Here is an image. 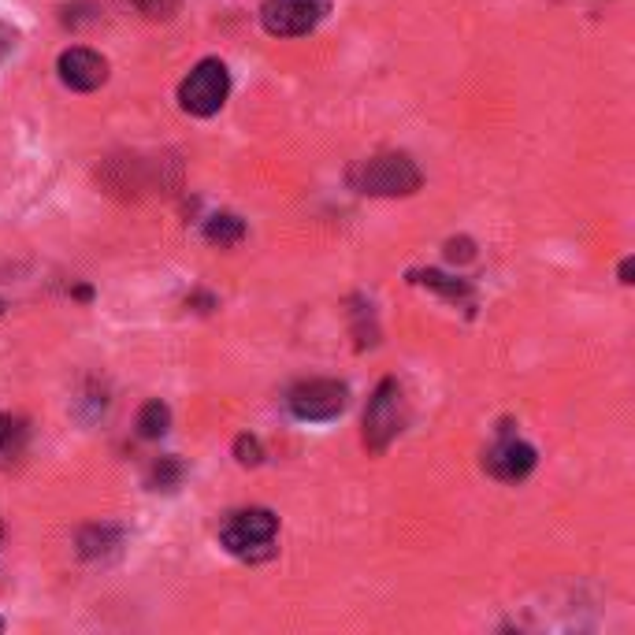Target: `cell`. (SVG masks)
I'll list each match as a JSON object with an SVG mask.
<instances>
[{
  "label": "cell",
  "instance_id": "cell-1",
  "mask_svg": "<svg viewBox=\"0 0 635 635\" xmlns=\"http://www.w3.org/2000/svg\"><path fill=\"white\" fill-rule=\"evenodd\" d=\"M350 186L368 197H409L420 190V168L405 153H379L353 164Z\"/></svg>",
  "mask_w": 635,
  "mask_h": 635
},
{
  "label": "cell",
  "instance_id": "cell-2",
  "mask_svg": "<svg viewBox=\"0 0 635 635\" xmlns=\"http://www.w3.org/2000/svg\"><path fill=\"white\" fill-rule=\"evenodd\" d=\"M275 535H279V517L272 509H242L227 517L220 528V543L234 558L264 561L275 554Z\"/></svg>",
  "mask_w": 635,
  "mask_h": 635
},
{
  "label": "cell",
  "instance_id": "cell-3",
  "mask_svg": "<svg viewBox=\"0 0 635 635\" xmlns=\"http://www.w3.org/2000/svg\"><path fill=\"white\" fill-rule=\"evenodd\" d=\"M405 420H409V405H405L402 383L383 379L376 394L368 398V409H364V446L372 454H383L390 442L405 431Z\"/></svg>",
  "mask_w": 635,
  "mask_h": 635
},
{
  "label": "cell",
  "instance_id": "cell-4",
  "mask_svg": "<svg viewBox=\"0 0 635 635\" xmlns=\"http://www.w3.org/2000/svg\"><path fill=\"white\" fill-rule=\"evenodd\" d=\"M227 93H231V71L220 60H201L179 82V108L186 116L208 119L227 104Z\"/></svg>",
  "mask_w": 635,
  "mask_h": 635
},
{
  "label": "cell",
  "instance_id": "cell-5",
  "mask_svg": "<svg viewBox=\"0 0 635 635\" xmlns=\"http://www.w3.org/2000/svg\"><path fill=\"white\" fill-rule=\"evenodd\" d=\"M290 413L305 420V424H327V420H338L350 405V387L338 383V379H309V383H298L290 390Z\"/></svg>",
  "mask_w": 635,
  "mask_h": 635
},
{
  "label": "cell",
  "instance_id": "cell-6",
  "mask_svg": "<svg viewBox=\"0 0 635 635\" xmlns=\"http://www.w3.org/2000/svg\"><path fill=\"white\" fill-rule=\"evenodd\" d=\"M327 15V0H264L260 23L275 38H301L320 26Z\"/></svg>",
  "mask_w": 635,
  "mask_h": 635
},
{
  "label": "cell",
  "instance_id": "cell-7",
  "mask_svg": "<svg viewBox=\"0 0 635 635\" xmlns=\"http://www.w3.org/2000/svg\"><path fill=\"white\" fill-rule=\"evenodd\" d=\"M483 468L502 483L528 480L535 468V446L517 439V435H509V431H502V439L494 442L491 450H487V457H483Z\"/></svg>",
  "mask_w": 635,
  "mask_h": 635
},
{
  "label": "cell",
  "instance_id": "cell-8",
  "mask_svg": "<svg viewBox=\"0 0 635 635\" xmlns=\"http://www.w3.org/2000/svg\"><path fill=\"white\" fill-rule=\"evenodd\" d=\"M56 71H60V82H64L67 90H75V93H93V90H101L104 82H108V60H104L101 52L82 49V45L60 52Z\"/></svg>",
  "mask_w": 635,
  "mask_h": 635
},
{
  "label": "cell",
  "instance_id": "cell-9",
  "mask_svg": "<svg viewBox=\"0 0 635 635\" xmlns=\"http://www.w3.org/2000/svg\"><path fill=\"white\" fill-rule=\"evenodd\" d=\"M119 546H123V532L112 524H90V528L78 532V554L86 561L112 558V554H119Z\"/></svg>",
  "mask_w": 635,
  "mask_h": 635
},
{
  "label": "cell",
  "instance_id": "cell-10",
  "mask_svg": "<svg viewBox=\"0 0 635 635\" xmlns=\"http://www.w3.org/2000/svg\"><path fill=\"white\" fill-rule=\"evenodd\" d=\"M413 283H424L428 290L442 294V298L454 301V305H468V312L476 305V290H472L465 279H450V275H442V272H413Z\"/></svg>",
  "mask_w": 635,
  "mask_h": 635
},
{
  "label": "cell",
  "instance_id": "cell-11",
  "mask_svg": "<svg viewBox=\"0 0 635 635\" xmlns=\"http://www.w3.org/2000/svg\"><path fill=\"white\" fill-rule=\"evenodd\" d=\"M171 428V409L164 402H145L142 413H138V435L142 439H164Z\"/></svg>",
  "mask_w": 635,
  "mask_h": 635
},
{
  "label": "cell",
  "instance_id": "cell-12",
  "mask_svg": "<svg viewBox=\"0 0 635 635\" xmlns=\"http://www.w3.org/2000/svg\"><path fill=\"white\" fill-rule=\"evenodd\" d=\"M242 234H246V227L238 216H212L205 223V238L216 246H234V242H242Z\"/></svg>",
  "mask_w": 635,
  "mask_h": 635
},
{
  "label": "cell",
  "instance_id": "cell-13",
  "mask_svg": "<svg viewBox=\"0 0 635 635\" xmlns=\"http://www.w3.org/2000/svg\"><path fill=\"white\" fill-rule=\"evenodd\" d=\"M234 457H238V465L257 468L260 461H264V446H260V439H253V435H238V439H234Z\"/></svg>",
  "mask_w": 635,
  "mask_h": 635
},
{
  "label": "cell",
  "instance_id": "cell-14",
  "mask_svg": "<svg viewBox=\"0 0 635 635\" xmlns=\"http://www.w3.org/2000/svg\"><path fill=\"white\" fill-rule=\"evenodd\" d=\"M145 19H171L182 8V0H130Z\"/></svg>",
  "mask_w": 635,
  "mask_h": 635
},
{
  "label": "cell",
  "instance_id": "cell-15",
  "mask_svg": "<svg viewBox=\"0 0 635 635\" xmlns=\"http://www.w3.org/2000/svg\"><path fill=\"white\" fill-rule=\"evenodd\" d=\"M446 257L454 260H461V264H465V260H472L476 257V249H472V242H468V238H450V242H446Z\"/></svg>",
  "mask_w": 635,
  "mask_h": 635
},
{
  "label": "cell",
  "instance_id": "cell-16",
  "mask_svg": "<svg viewBox=\"0 0 635 635\" xmlns=\"http://www.w3.org/2000/svg\"><path fill=\"white\" fill-rule=\"evenodd\" d=\"M12 45H15V30H8V26L0 23V56L12 52Z\"/></svg>",
  "mask_w": 635,
  "mask_h": 635
},
{
  "label": "cell",
  "instance_id": "cell-17",
  "mask_svg": "<svg viewBox=\"0 0 635 635\" xmlns=\"http://www.w3.org/2000/svg\"><path fill=\"white\" fill-rule=\"evenodd\" d=\"M632 272H635V260H632V257H624V260H621V283H624V286H632V283H635Z\"/></svg>",
  "mask_w": 635,
  "mask_h": 635
},
{
  "label": "cell",
  "instance_id": "cell-18",
  "mask_svg": "<svg viewBox=\"0 0 635 635\" xmlns=\"http://www.w3.org/2000/svg\"><path fill=\"white\" fill-rule=\"evenodd\" d=\"M8 439H12V420H8V416H0V450L8 446Z\"/></svg>",
  "mask_w": 635,
  "mask_h": 635
},
{
  "label": "cell",
  "instance_id": "cell-19",
  "mask_svg": "<svg viewBox=\"0 0 635 635\" xmlns=\"http://www.w3.org/2000/svg\"><path fill=\"white\" fill-rule=\"evenodd\" d=\"M0 632H4V621H0Z\"/></svg>",
  "mask_w": 635,
  "mask_h": 635
}]
</instances>
